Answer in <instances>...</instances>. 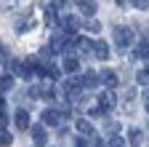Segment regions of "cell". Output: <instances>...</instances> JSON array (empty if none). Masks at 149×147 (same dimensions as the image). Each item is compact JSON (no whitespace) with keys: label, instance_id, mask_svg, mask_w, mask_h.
<instances>
[{"label":"cell","instance_id":"cell-1","mask_svg":"<svg viewBox=\"0 0 149 147\" xmlns=\"http://www.w3.org/2000/svg\"><path fill=\"white\" fill-rule=\"evenodd\" d=\"M115 40L120 48H128V43L133 40V30L130 27H115Z\"/></svg>","mask_w":149,"mask_h":147},{"label":"cell","instance_id":"cell-2","mask_svg":"<svg viewBox=\"0 0 149 147\" xmlns=\"http://www.w3.org/2000/svg\"><path fill=\"white\" fill-rule=\"evenodd\" d=\"M43 123H48V126H56V123H61V115L56 113V110H45V113H43Z\"/></svg>","mask_w":149,"mask_h":147},{"label":"cell","instance_id":"cell-3","mask_svg":"<svg viewBox=\"0 0 149 147\" xmlns=\"http://www.w3.org/2000/svg\"><path fill=\"white\" fill-rule=\"evenodd\" d=\"M16 126L22 128V131H24V128L29 126V115L24 113V110H19V113H16Z\"/></svg>","mask_w":149,"mask_h":147},{"label":"cell","instance_id":"cell-4","mask_svg":"<svg viewBox=\"0 0 149 147\" xmlns=\"http://www.w3.org/2000/svg\"><path fill=\"white\" fill-rule=\"evenodd\" d=\"M112 104H115V94H109V91H104V94H101V113H104V110H109Z\"/></svg>","mask_w":149,"mask_h":147},{"label":"cell","instance_id":"cell-5","mask_svg":"<svg viewBox=\"0 0 149 147\" xmlns=\"http://www.w3.org/2000/svg\"><path fill=\"white\" fill-rule=\"evenodd\" d=\"M93 48H96V56H99V59H109V48H107V43H101V40H99Z\"/></svg>","mask_w":149,"mask_h":147},{"label":"cell","instance_id":"cell-6","mask_svg":"<svg viewBox=\"0 0 149 147\" xmlns=\"http://www.w3.org/2000/svg\"><path fill=\"white\" fill-rule=\"evenodd\" d=\"M32 139H35L37 144H43V142H45V131H43V126H35V128H32Z\"/></svg>","mask_w":149,"mask_h":147},{"label":"cell","instance_id":"cell-7","mask_svg":"<svg viewBox=\"0 0 149 147\" xmlns=\"http://www.w3.org/2000/svg\"><path fill=\"white\" fill-rule=\"evenodd\" d=\"M77 128H80L85 136H91V134H93V128H91V123H88V120H77Z\"/></svg>","mask_w":149,"mask_h":147},{"label":"cell","instance_id":"cell-8","mask_svg":"<svg viewBox=\"0 0 149 147\" xmlns=\"http://www.w3.org/2000/svg\"><path fill=\"white\" fill-rule=\"evenodd\" d=\"M64 70H67V72H74V70H77V59H74V56H67Z\"/></svg>","mask_w":149,"mask_h":147},{"label":"cell","instance_id":"cell-9","mask_svg":"<svg viewBox=\"0 0 149 147\" xmlns=\"http://www.w3.org/2000/svg\"><path fill=\"white\" fill-rule=\"evenodd\" d=\"M130 144H133V147L141 144V131H139V128H133V131H130Z\"/></svg>","mask_w":149,"mask_h":147},{"label":"cell","instance_id":"cell-10","mask_svg":"<svg viewBox=\"0 0 149 147\" xmlns=\"http://www.w3.org/2000/svg\"><path fill=\"white\" fill-rule=\"evenodd\" d=\"M101 78H104V83H107V86H115V83H117V78H115V72H104Z\"/></svg>","mask_w":149,"mask_h":147},{"label":"cell","instance_id":"cell-11","mask_svg":"<svg viewBox=\"0 0 149 147\" xmlns=\"http://www.w3.org/2000/svg\"><path fill=\"white\" fill-rule=\"evenodd\" d=\"M136 56H149V43H141L136 48Z\"/></svg>","mask_w":149,"mask_h":147},{"label":"cell","instance_id":"cell-12","mask_svg":"<svg viewBox=\"0 0 149 147\" xmlns=\"http://www.w3.org/2000/svg\"><path fill=\"white\" fill-rule=\"evenodd\" d=\"M139 83H149V70H141L139 72Z\"/></svg>","mask_w":149,"mask_h":147},{"label":"cell","instance_id":"cell-13","mask_svg":"<svg viewBox=\"0 0 149 147\" xmlns=\"http://www.w3.org/2000/svg\"><path fill=\"white\" fill-rule=\"evenodd\" d=\"M109 147H125V144H123L120 136H112V139H109Z\"/></svg>","mask_w":149,"mask_h":147},{"label":"cell","instance_id":"cell-14","mask_svg":"<svg viewBox=\"0 0 149 147\" xmlns=\"http://www.w3.org/2000/svg\"><path fill=\"white\" fill-rule=\"evenodd\" d=\"M11 142H13V139H11V134H6V131H3V136H0V144H3V147H8Z\"/></svg>","mask_w":149,"mask_h":147},{"label":"cell","instance_id":"cell-15","mask_svg":"<svg viewBox=\"0 0 149 147\" xmlns=\"http://www.w3.org/2000/svg\"><path fill=\"white\" fill-rule=\"evenodd\" d=\"M88 30H91V32H99V30H101V24H99V22H91V24H88Z\"/></svg>","mask_w":149,"mask_h":147},{"label":"cell","instance_id":"cell-16","mask_svg":"<svg viewBox=\"0 0 149 147\" xmlns=\"http://www.w3.org/2000/svg\"><path fill=\"white\" fill-rule=\"evenodd\" d=\"M11 86H13V78H3V91L11 88Z\"/></svg>","mask_w":149,"mask_h":147},{"label":"cell","instance_id":"cell-17","mask_svg":"<svg viewBox=\"0 0 149 147\" xmlns=\"http://www.w3.org/2000/svg\"><path fill=\"white\" fill-rule=\"evenodd\" d=\"M146 113H149V107H146Z\"/></svg>","mask_w":149,"mask_h":147}]
</instances>
